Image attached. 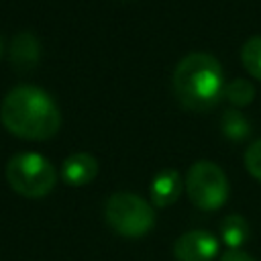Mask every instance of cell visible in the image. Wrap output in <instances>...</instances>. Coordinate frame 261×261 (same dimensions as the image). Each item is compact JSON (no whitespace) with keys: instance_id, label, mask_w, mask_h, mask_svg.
Listing matches in <instances>:
<instances>
[{"instance_id":"6da1fadb","label":"cell","mask_w":261,"mask_h":261,"mask_svg":"<svg viewBox=\"0 0 261 261\" xmlns=\"http://www.w3.org/2000/svg\"><path fill=\"white\" fill-rule=\"evenodd\" d=\"M0 120L6 130L29 141L51 139L61 126L55 100L45 90L31 84L16 86L4 96Z\"/></svg>"},{"instance_id":"277c9868","label":"cell","mask_w":261,"mask_h":261,"mask_svg":"<svg viewBox=\"0 0 261 261\" xmlns=\"http://www.w3.org/2000/svg\"><path fill=\"white\" fill-rule=\"evenodd\" d=\"M106 224L120 237L141 239L155 224V210L145 198L133 192H114L104 204Z\"/></svg>"},{"instance_id":"9c48e42d","label":"cell","mask_w":261,"mask_h":261,"mask_svg":"<svg viewBox=\"0 0 261 261\" xmlns=\"http://www.w3.org/2000/svg\"><path fill=\"white\" fill-rule=\"evenodd\" d=\"M41 55V45L37 37L29 31H20L10 41V61L16 71H29L37 65Z\"/></svg>"},{"instance_id":"2e32d148","label":"cell","mask_w":261,"mask_h":261,"mask_svg":"<svg viewBox=\"0 0 261 261\" xmlns=\"http://www.w3.org/2000/svg\"><path fill=\"white\" fill-rule=\"evenodd\" d=\"M2 47H4V43H2V37H0V55H2Z\"/></svg>"},{"instance_id":"9a60e30c","label":"cell","mask_w":261,"mask_h":261,"mask_svg":"<svg viewBox=\"0 0 261 261\" xmlns=\"http://www.w3.org/2000/svg\"><path fill=\"white\" fill-rule=\"evenodd\" d=\"M218 261H257V259L251 257V255H247L245 251L237 249V251H226V253H222Z\"/></svg>"},{"instance_id":"7c38bea8","label":"cell","mask_w":261,"mask_h":261,"mask_svg":"<svg viewBox=\"0 0 261 261\" xmlns=\"http://www.w3.org/2000/svg\"><path fill=\"white\" fill-rule=\"evenodd\" d=\"M222 96L234 106H247L255 98V86L249 80L239 77V80H232V82H228L224 86V94Z\"/></svg>"},{"instance_id":"8fae6325","label":"cell","mask_w":261,"mask_h":261,"mask_svg":"<svg viewBox=\"0 0 261 261\" xmlns=\"http://www.w3.org/2000/svg\"><path fill=\"white\" fill-rule=\"evenodd\" d=\"M241 61L245 65V69L261 82V35L251 37L243 49H241Z\"/></svg>"},{"instance_id":"30bf717a","label":"cell","mask_w":261,"mask_h":261,"mask_svg":"<svg viewBox=\"0 0 261 261\" xmlns=\"http://www.w3.org/2000/svg\"><path fill=\"white\" fill-rule=\"evenodd\" d=\"M251 226L245 216L241 214H228L220 222V241L228 247V251H237L249 241Z\"/></svg>"},{"instance_id":"5b68a950","label":"cell","mask_w":261,"mask_h":261,"mask_svg":"<svg viewBox=\"0 0 261 261\" xmlns=\"http://www.w3.org/2000/svg\"><path fill=\"white\" fill-rule=\"evenodd\" d=\"M190 202L200 210H218L228 200L226 173L212 161H196L184 179Z\"/></svg>"},{"instance_id":"ba28073f","label":"cell","mask_w":261,"mask_h":261,"mask_svg":"<svg viewBox=\"0 0 261 261\" xmlns=\"http://www.w3.org/2000/svg\"><path fill=\"white\" fill-rule=\"evenodd\" d=\"M98 175V161L90 153H73L61 163V179L67 186H86Z\"/></svg>"},{"instance_id":"7a4b0ae2","label":"cell","mask_w":261,"mask_h":261,"mask_svg":"<svg viewBox=\"0 0 261 261\" xmlns=\"http://www.w3.org/2000/svg\"><path fill=\"white\" fill-rule=\"evenodd\" d=\"M171 86L181 106L202 112L222 98L226 84L216 57L210 53H190L175 65Z\"/></svg>"},{"instance_id":"8992f818","label":"cell","mask_w":261,"mask_h":261,"mask_svg":"<svg viewBox=\"0 0 261 261\" xmlns=\"http://www.w3.org/2000/svg\"><path fill=\"white\" fill-rule=\"evenodd\" d=\"M220 241L208 230H188L173 241L175 261H212L218 255Z\"/></svg>"},{"instance_id":"52a82bcc","label":"cell","mask_w":261,"mask_h":261,"mask_svg":"<svg viewBox=\"0 0 261 261\" xmlns=\"http://www.w3.org/2000/svg\"><path fill=\"white\" fill-rule=\"evenodd\" d=\"M184 179L179 171L175 169H161L153 179H151V204L157 208H167L177 202V198L184 192Z\"/></svg>"},{"instance_id":"4fadbf2b","label":"cell","mask_w":261,"mask_h":261,"mask_svg":"<svg viewBox=\"0 0 261 261\" xmlns=\"http://www.w3.org/2000/svg\"><path fill=\"white\" fill-rule=\"evenodd\" d=\"M220 126H222V133L232 141H243L249 135V122L239 110H226L222 114Z\"/></svg>"},{"instance_id":"3957f363","label":"cell","mask_w":261,"mask_h":261,"mask_svg":"<svg viewBox=\"0 0 261 261\" xmlns=\"http://www.w3.org/2000/svg\"><path fill=\"white\" fill-rule=\"evenodd\" d=\"M4 173L8 186L24 198H43L55 188L57 181V171L51 161L35 151L12 155Z\"/></svg>"},{"instance_id":"5bb4252c","label":"cell","mask_w":261,"mask_h":261,"mask_svg":"<svg viewBox=\"0 0 261 261\" xmlns=\"http://www.w3.org/2000/svg\"><path fill=\"white\" fill-rule=\"evenodd\" d=\"M245 167L247 171L261 181V139H257L247 151H245Z\"/></svg>"}]
</instances>
